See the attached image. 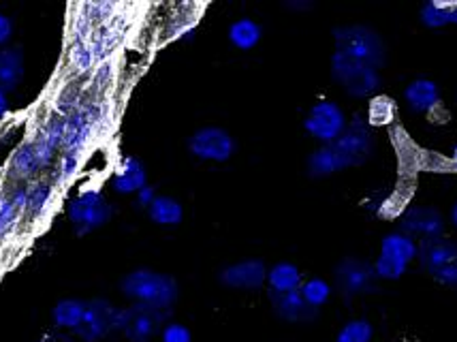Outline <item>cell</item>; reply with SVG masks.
Masks as SVG:
<instances>
[{"instance_id":"cell-29","label":"cell","mask_w":457,"mask_h":342,"mask_svg":"<svg viewBox=\"0 0 457 342\" xmlns=\"http://www.w3.org/2000/svg\"><path fill=\"white\" fill-rule=\"evenodd\" d=\"M86 313V302L78 300V297H67V300H60L52 311L54 325L58 329H69V332H75L78 325L81 323V317Z\"/></svg>"},{"instance_id":"cell-11","label":"cell","mask_w":457,"mask_h":342,"mask_svg":"<svg viewBox=\"0 0 457 342\" xmlns=\"http://www.w3.org/2000/svg\"><path fill=\"white\" fill-rule=\"evenodd\" d=\"M236 139L220 127H204L188 139V150L195 159L210 163H227L236 154Z\"/></svg>"},{"instance_id":"cell-21","label":"cell","mask_w":457,"mask_h":342,"mask_svg":"<svg viewBox=\"0 0 457 342\" xmlns=\"http://www.w3.org/2000/svg\"><path fill=\"white\" fill-rule=\"evenodd\" d=\"M56 199V187L52 182L26 184V214L30 222H41L50 216Z\"/></svg>"},{"instance_id":"cell-1","label":"cell","mask_w":457,"mask_h":342,"mask_svg":"<svg viewBox=\"0 0 457 342\" xmlns=\"http://www.w3.org/2000/svg\"><path fill=\"white\" fill-rule=\"evenodd\" d=\"M374 152L372 127L361 118L348 122L346 131L334 144L320 146L308 159V173L312 178H328L331 173L363 165Z\"/></svg>"},{"instance_id":"cell-14","label":"cell","mask_w":457,"mask_h":342,"mask_svg":"<svg viewBox=\"0 0 457 342\" xmlns=\"http://www.w3.org/2000/svg\"><path fill=\"white\" fill-rule=\"evenodd\" d=\"M129 30H130V15L127 11H120L113 20L96 26L95 35H92L90 39V47H92V54H95L96 63L101 64L105 61H112L113 54L120 50V46H122L124 39H127Z\"/></svg>"},{"instance_id":"cell-32","label":"cell","mask_w":457,"mask_h":342,"mask_svg":"<svg viewBox=\"0 0 457 342\" xmlns=\"http://www.w3.org/2000/svg\"><path fill=\"white\" fill-rule=\"evenodd\" d=\"M299 293H302L303 302H306L312 311H319L320 306H325V304L329 302L331 285L323 279H310L306 282H302Z\"/></svg>"},{"instance_id":"cell-35","label":"cell","mask_w":457,"mask_h":342,"mask_svg":"<svg viewBox=\"0 0 457 342\" xmlns=\"http://www.w3.org/2000/svg\"><path fill=\"white\" fill-rule=\"evenodd\" d=\"M113 79H116V63L105 61L96 64L95 71L90 73V90H95V96H107L105 92L112 88Z\"/></svg>"},{"instance_id":"cell-6","label":"cell","mask_w":457,"mask_h":342,"mask_svg":"<svg viewBox=\"0 0 457 342\" xmlns=\"http://www.w3.org/2000/svg\"><path fill=\"white\" fill-rule=\"evenodd\" d=\"M113 216V205L99 188H81L69 202V221L78 236L105 227Z\"/></svg>"},{"instance_id":"cell-4","label":"cell","mask_w":457,"mask_h":342,"mask_svg":"<svg viewBox=\"0 0 457 342\" xmlns=\"http://www.w3.org/2000/svg\"><path fill=\"white\" fill-rule=\"evenodd\" d=\"M336 52L345 54L353 61L368 64L372 69H380L385 64V43L377 30L368 26H338L334 30Z\"/></svg>"},{"instance_id":"cell-36","label":"cell","mask_w":457,"mask_h":342,"mask_svg":"<svg viewBox=\"0 0 457 342\" xmlns=\"http://www.w3.org/2000/svg\"><path fill=\"white\" fill-rule=\"evenodd\" d=\"M161 342H193V334L187 325L178 321H167L161 329Z\"/></svg>"},{"instance_id":"cell-20","label":"cell","mask_w":457,"mask_h":342,"mask_svg":"<svg viewBox=\"0 0 457 342\" xmlns=\"http://www.w3.org/2000/svg\"><path fill=\"white\" fill-rule=\"evenodd\" d=\"M43 170H46V165H43L39 152H37L35 141H32L30 138L26 141H21L18 148L13 150V154H11L9 165H7L9 176L13 178L15 182L30 180V178H35L37 173Z\"/></svg>"},{"instance_id":"cell-8","label":"cell","mask_w":457,"mask_h":342,"mask_svg":"<svg viewBox=\"0 0 457 342\" xmlns=\"http://www.w3.org/2000/svg\"><path fill=\"white\" fill-rule=\"evenodd\" d=\"M417 259L434 280L457 289V244L445 238H432L419 244Z\"/></svg>"},{"instance_id":"cell-18","label":"cell","mask_w":457,"mask_h":342,"mask_svg":"<svg viewBox=\"0 0 457 342\" xmlns=\"http://www.w3.org/2000/svg\"><path fill=\"white\" fill-rule=\"evenodd\" d=\"M26 214V184L0 191V242L18 229L20 221Z\"/></svg>"},{"instance_id":"cell-23","label":"cell","mask_w":457,"mask_h":342,"mask_svg":"<svg viewBox=\"0 0 457 342\" xmlns=\"http://www.w3.org/2000/svg\"><path fill=\"white\" fill-rule=\"evenodd\" d=\"M24 79V54L21 47H0V92L9 95Z\"/></svg>"},{"instance_id":"cell-13","label":"cell","mask_w":457,"mask_h":342,"mask_svg":"<svg viewBox=\"0 0 457 342\" xmlns=\"http://www.w3.org/2000/svg\"><path fill=\"white\" fill-rule=\"evenodd\" d=\"M336 287H338L342 296H363V293L377 291V272L374 265L361 259H345L336 268Z\"/></svg>"},{"instance_id":"cell-17","label":"cell","mask_w":457,"mask_h":342,"mask_svg":"<svg viewBox=\"0 0 457 342\" xmlns=\"http://www.w3.org/2000/svg\"><path fill=\"white\" fill-rule=\"evenodd\" d=\"M443 231L445 219L434 208L415 205V208L406 210L404 216H402V233L411 238H421V242L432 240V238H443Z\"/></svg>"},{"instance_id":"cell-16","label":"cell","mask_w":457,"mask_h":342,"mask_svg":"<svg viewBox=\"0 0 457 342\" xmlns=\"http://www.w3.org/2000/svg\"><path fill=\"white\" fill-rule=\"evenodd\" d=\"M35 141L37 152H39L43 165L47 167L56 161V156L62 152V141H64V116L52 112L50 116L43 121L39 127H37L35 135L30 138Z\"/></svg>"},{"instance_id":"cell-30","label":"cell","mask_w":457,"mask_h":342,"mask_svg":"<svg viewBox=\"0 0 457 342\" xmlns=\"http://www.w3.org/2000/svg\"><path fill=\"white\" fill-rule=\"evenodd\" d=\"M395 116H398V105H395V101L391 96L377 95L370 99L366 121L370 127H387V124L395 121Z\"/></svg>"},{"instance_id":"cell-22","label":"cell","mask_w":457,"mask_h":342,"mask_svg":"<svg viewBox=\"0 0 457 342\" xmlns=\"http://www.w3.org/2000/svg\"><path fill=\"white\" fill-rule=\"evenodd\" d=\"M404 101L408 110L415 113H429L440 105V88L432 79H415L404 88Z\"/></svg>"},{"instance_id":"cell-37","label":"cell","mask_w":457,"mask_h":342,"mask_svg":"<svg viewBox=\"0 0 457 342\" xmlns=\"http://www.w3.org/2000/svg\"><path fill=\"white\" fill-rule=\"evenodd\" d=\"M156 197H159V195H156V188L150 187V184H145V187L141 188L137 195H135V202H137L139 208L148 210Z\"/></svg>"},{"instance_id":"cell-25","label":"cell","mask_w":457,"mask_h":342,"mask_svg":"<svg viewBox=\"0 0 457 342\" xmlns=\"http://www.w3.org/2000/svg\"><path fill=\"white\" fill-rule=\"evenodd\" d=\"M271 302H274L276 313L285 321L299 323V321H310L314 317L312 308L303 302L302 293L299 291H288V293H271Z\"/></svg>"},{"instance_id":"cell-24","label":"cell","mask_w":457,"mask_h":342,"mask_svg":"<svg viewBox=\"0 0 457 342\" xmlns=\"http://www.w3.org/2000/svg\"><path fill=\"white\" fill-rule=\"evenodd\" d=\"M197 4H178L176 13L170 15L165 26V37L171 41H190L195 37V29L199 21Z\"/></svg>"},{"instance_id":"cell-19","label":"cell","mask_w":457,"mask_h":342,"mask_svg":"<svg viewBox=\"0 0 457 342\" xmlns=\"http://www.w3.org/2000/svg\"><path fill=\"white\" fill-rule=\"evenodd\" d=\"M148 184L145 165L135 156H124L112 176V188L118 195H137Z\"/></svg>"},{"instance_id":"cell-26","label":"cell","mask_w":457,"mask_h":342,"mask_svg":"<svg viewBox=\"0 0 457 342\" xmlns=\"http://www.w3.org/2000/svg\"><path fill=\"white\" fill-rule=\"evenodd\" d=\"M228 43L239 52H250L263 39V29L253 18H239L228 26Z\"/></svg>"},{"instance_id":"cell-5","label":"cell","mask_w":457,"mask_h":342,"mask_svg":"<svg viewBox=\"0 0 457 342\" xmlns=\"http://www.w3.org/2000/svg\"><path fill=\"white\" fill-rule=\"evenodd\" d=\"M419 244L415 238L406 236L402 231H394L383 238L374 272L378 280H400L406 274L408 265L417 259Z\"/></svg>"},{"instance_id":"cell-38","label":"cell","mask_w":457,"mask_h":342,"mask_svg":"<svg viewBox=\"0 0 457 342\" xmlns=\"http://www.w3.org/2000/svg\"><path fill=\"white\" fill-rule=\"evenodd\" d=\"M11 37H13V21L4 13H0V47H7Z\"/></svg>"},{"instance_id":"cell-31","label":"cell","mask_w":457,"mask_h":342,"mask_svg":"<svg viewBox=\"0 0 457 342\" xmlns=\"http://www.w3.org/2000/svg\"><path fill=\"white\" fill-rule=\"evenodd\" d=\"M81 163H84V156L71 154V152H60L56 161V170H54V176H52L54 187L56 188L69 187V184L78 178Z\"/></svg>"},{"instance_id":"cell-2","label":"cell","mask_w":457,"mask_h":342,"mask_svg":"<svg viewBox=\"0 0 457 342\" xmlns=\"http://www.w3.org/2000/svg\"><path fill=\"white\" fill-rule=\"evenodd\" d=\"M113 124V105L107 96H88L73 113L64 118L62 152L84 156L96 139Z\"/></svg>"},{"instance_id":"cell-9","label":"cell","mask_w":457,"mask_h":342,"mask_svg":"<svg viewBox=\"0 0 457 342\" xmlns=\"http://www.w3.org/2000/svg\"><path fill=\"white\" fill-rule=\"evenodd\" d=\"M170 311L145 306V304H133V306L118 311L116 329L122 332L130 342H152L165 328Z\"/></svg>"},{"instance_id":"cell-12","label":"cell","mask_w":457,"mask_h":342,"mask_svg":"<svg viewBox=\"0 0 457 342\" xmlns=\"http://www.w3.org/2000/svg\"><path fill=\"white\" fill-rule=\"evenodd\" d=\"M116 321L118 308H113L107 300H90L86 302V313L75 334L84 342H99L116 332Z\"/></svg>"},{"instance_id":"cell-40","label":"cell","mask_w":457,"mask_h":342,"mask_svg":"<svg viewBox=\"0 0 457 342\" xmlns=\"http://www.w3.org/2000/svg\"><path fill=\"white\" fill-rule=\"evenodd\" d=\"M7 113H9V99H7V95H4V92H0V121H3Z\"/></svg>"},{"instance_id":"cell-7","label":"cell","mask_w":457,"mask_h":342,"mask_svg":"<svg viewBox=\"0 0 457 342\" xmlns=\"http://www.w3.org/2000/svg\"><path fill=\"white\" fill-rule=\"evenodd\" d=\"M331 75L345 88L346 95L355 96V99H368V96L377 95L380 88V73L377 69L353 61L340 52H334L331 56Z\"/></svg>"},{"instance_id":"cell-33","label":"cell","mask_w":457,"mask_h":342,"mask_svg":"<svg viewBox=\"0 0 457 342\" xmlns=\"http://www.w3.org/2000/svg\"><path fill=\"white\" fill-rule=\"evenodd\" d=\"M453 4L455 3H440V0H432V3L423 4L419 18H421L423 26H428V29H443V26L451 24V9H453Z\"/></svg>"},{"instance_id":"cell-41","label":"cell","mask_w":457,"mask_h":342,"mask_svg":"<svg viewBox=\"0 0 457 342\" xmlns=\"http://www.w3.org/2000/svg\"><path fill=\"white\" fill-rule=\"evenodd\" d=\"M451 222H453V225L457 227V202H455L453 208H451Z\"/></svg>"},{"instance_id":"cell-34","label":"cell","mask_w":457,"mask_h":342,"mask_svg":"<svg viewBox=\"0 0 457 342\" xmlns=\"http://www.w3.org/2000/svg\"><path fill=\"white\" fill-rule=\"evenodd\" d=\"M374 325L368 319H353L342 325V329L336 336V342H372Z\"/></svg>"},{"instance_id":"cell-39","label":"cell","mask_w":457,"mask_h":342,"mask_svg":"<svg viewBox=\"0 0 457 342\" xmlns=\"http://www.w3.org/2000/svg\"><path fill=\"white\" fill-rule=\"evenodd\" d=\"M37 342H73V338H71V336H67V334H58V332H52V334H46V336H41L39 340Z\"/></svg>"},{"instance_id":"cell-3","label":"cell","mask_w":457,"mask_h":342,"mask_svg":"<svg viewBox=\"0 0 457 342\" xmlns=\"http://www.w3.org/2000/svg\"><path fill=\"white\" fill-rule=\"evenodd\" d=\"M120 289L135 304H145V306L161 308V311H170L179 296L176 279L148 268L133 270L124 276Z\"/></svg>"},{"instance_id":"cell-10","label":"cell","mask_w":457,"mask_h":342,"mask_svg":"<svg viewBox=\"0 0 457 342\" xmlns=\"http://www.w3.org/2000/svg\"><path fill=\"white\" fill-rule=\"evenodd\" d=\"M346 127L348 121L345 110H342L338 103L329 99L314 103V105L310 107L308 116L303 118V129H306V133L312 139L320 141L323 146L334 144V141L346 131Z\"/></svg>"},{"instance_id":"cell-43","label":"cell","mask_w":457,"mask_h":342,"mask_svg":"<svg viewBox=\"0 0 457 342\" xmlns=\"http://www.w3.org/2000/svg\"><path fill=\"white\" fill-rule=\"evenodd\" d=\"M451 167H453V170L457 171V146H455V150H453V156H451Z\"/></svg>"},{"instance_id":"cell-42","label":"cell","mask_w":457,"mask_h":342,"mask_svg":"<svg viewBox=\"0 0 457 342\" xmlns=\"http://www.w3.org/2000/svg\"><path fill=\"white\" fill-rule=\"evenodd\" d=\"M451 24H457V3L453 4V9H451Z\"/></svg>"},{"instance_id":"cell-15","label":"cell","mask_w":457,"mask_h":342,"mask_svg":"<svg viewBox=\"0 0 457 342\" xmlns=\"http://www.w3.org/2000/svg\"><path fill=\"white\" fill-rule=\"evenodd\" d=\"M219 279L228 289L257 291L268 282V268L261 259H246V262L222 268Z\"/></svg>"},{"instance_id":"cell-28","label":"cell","mask_w":457,"mask_h":342,"mask_svg":"<svg viewBox=\"0 0 457 342\" xmlns=\"http://www.w3.org/2000/svg\"><path fill=\"white\" fill-rule=\"evenodd\" d=\"M302 270L295 263L280 262L271 265L268 270V285L271 293H288V291H299L302 287Z\"/></svg>"},{"instance_id":"cell-27","label":"cell","mask_w":457,"mask_h":342,"mask_svg":"<svg viewBox=\"0 0 457 342\" xmlns=\"http://www.w3.org/2000/svg\"><path fill=\"white\" fill-rule=\"evenodd\" d=\"M148 216L159 227H178L184 221V208L171 195H159L148 208Z\"/></svg>"}]
</instances>
